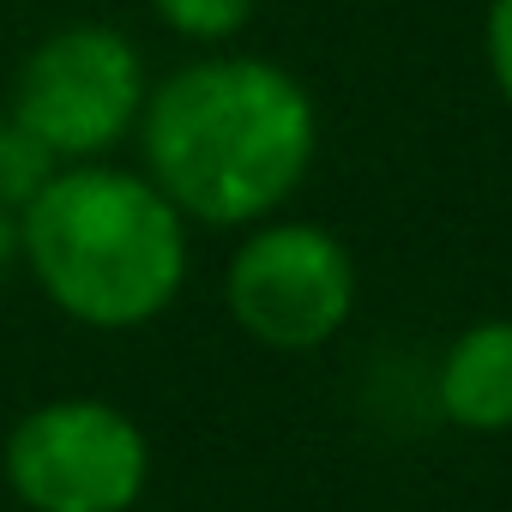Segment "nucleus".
Returning <instances> with one entry per match:
<instances>
[{
  "label": "nucleus",
  "instance_id": "nucleus-1",
  "mask_svg": "<svg viewBox=\"0 0 512 512\" xmlns=\"http://www.w3.org/2000/svg\"><path fill=\"white\" fill-rule=\"evenodd\" d=\"M145 175L187 223L247 229L278 217L320 151L308 85L266 55H199L157 79L139 109Z\"/></svg>",
  "mask_w": 512,
  "mask_h": 512
},
{
  "label": "nucleus",
  "instance_id": "nucleus-2",
  "mask_svg": "<svg viewBox=\"0 0 512 512\" xmlns=\"http://www.w3.org/2000/svg\"><path fill=\"white\" fill-rule=\"evenodd\" d=\"M19 266L85 332H139L187 290V217L145 169L55 163L19 205Z\"/></svg>",
  "mask_w": 512,
  "mask_h": 512
},
{
  "label": "nucleus",
  "instance_id": "nucleus-3",
  "mask_svg": "<svg viewBox=\"0 0 512 512\" xmlns=\"http://www.w3.org/2000/svg\"><path fill=\"white\" fill-rule=\"evenodd\" d=\"M145 91L139 43L103 19H73L25 49L7 115L49 163H91L133 139Z\"/></svg>",
  "mask_w": 512,
  "mask_h": 512
},
{
  "label": "nucleus",
  "instance_id": "nucleus-4",
  "mask_svg": "<svg viewBox=\"0 0 512 512\" xmlns=\"http://www.w3.org/2000/svg\"><path fill=\"white\" fill-rule=\"evenodd\" d=\"M0 482L25 512H133L151 488V440L109 398H43L0 440Z\"/></svg>",
  "mask_w": 512,
  "mask_h": 512
},
{
  "label": "nucleus",
  "instance_id": "nucleus-5",
  "mask_svg": "<svg viewBox=\"0 0 512 512\" xmlns=\"http://www.w3.org/2000/svg\"><path fill=\"white\" fill-rule=\"evenodd\" d=\"M223 308L260 350L308 356L350 326L356 260L326 223L260 217L223 266Z\"/></svg>",
  "mask_w": 512,
  "mask_h": 512
},
{
  "label": "nucleus",
  "instance_id": "nucleus-6",
  "mask_svg": "<svg viewBox=\"0 0 512 512\" xmlns=\"http://www.w3.org/2000/svg\"><path fill=\"white\" fill-rule=\"evenodd\" d=\"M440 416L464 434H506L512 428V320L464 326L434 374Z\"/></svg>",
  "mask_w": 512,
  "mask_h": 512
},
{
  "label": "nucleus",
  "instance_id": "nucleus-7",
  "mask_svg": "<svg viewBox=\"0 0 512 512\" xmlns=\"http://www.w3.org/2000/svg\"><path fill=\"white\" fill-rule=\"evenodd\" d=\"M157 13V25H169L181 43H199V49H223L247 31L253 7L260 0H145Z\"/></svg>",
  "mask_w": 512,
  "mask_h": 512
},
{
  "label": "nucleus",
  "instance_id": "nucleus-8",
  "mask_svg": "<svg viewBox=\"0 0 512 512\" xmlns=\"http://www.w3.org/2000/svg\"><path fill=\"white\" fill-rule=\"evenodd\" d=\"M55 163L13 127V115L7 109H0V199H7V205H25L37 187H43V175H49Z\"/></svg>",
  "mask_w": 512,
  "mask_h": 512
},
{
  "label": "nucleus",
  "instance_id": "nucleus-9",
  "mask_svg": "<svg viewBox=\"0 0 512 512\" xmlns=\"http://www.w3.org/2000/svg\"><path fill=\"white\" fill-rule=\"evenodd\" d=\"M482 61H488V79H494L500 103L512 109V0H488V13H482Z\"/></svg>",
  "mask_w": 512,
  "mask_h": 512
},
{
  "label": "nucleus",
  "instance_id": "nucleus-10",
  "mask_svg": "<svg viewBox=\"0 0 512 512\" xmlns=\"http://www.w3.org/2000/svg\"><path fill=\"white\" fill-rule=\"evenodd\" d=\"M19 266V205L0 199V278Z\"/></svg>",
  "mask_w": 512,
  "mask_h": 512
}]
</instances>
